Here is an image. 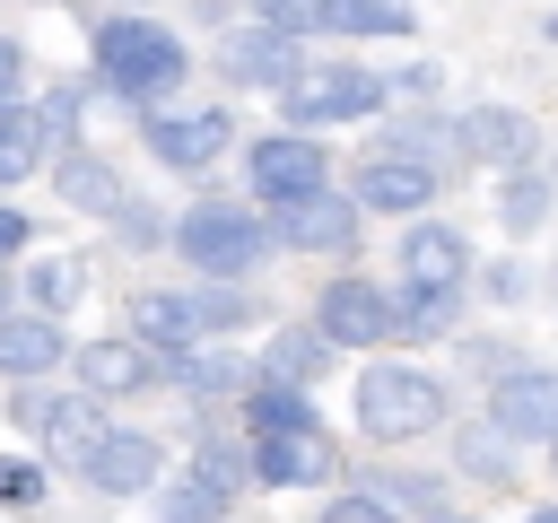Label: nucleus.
Instances as JSON below:
<instances>
[{"label": "nucleus", "mask_w": 558, "mask_h": 523, "mask_svg": "<svg viewBox=\"0 0 558 523\" xmlns=\"http://www.w3.org/2000/svg\"><path fill=\"white\" fill-rule=\"evenodd\" d=\"M183 70H192V52H183V35L166 17H148V9L96 17V87L113 105H131L140 122L166 113V87H183Z\"/></svg>", "instance_id": "obj_1"}, {"label": "nucleus", "mask_w": 558, "mask_h": 523, "mask_svg": "<svg viewBox=\"0 0 558 523\" xmlns=\"http://www.w3.org/2000/svg\"><path fill=\"white\" fill-rule=\"evenodd\" d=\"M453 418V392H445V375H427V366H401V357H384V366H357V436H375V445H410V436H436Z\"/></svg>", "instance_id": "obj_2"}, {"label": "nucleus", "mask_w": 558, "mask_h": 523, "mask_svg": "<svg viewBox=\"0 0 558 523\" xmlns=\"http://www.w3.org/2000/svg\"><path fill=\"white\" fill-rule=\"evenodd\" d=\"M279 235H270V218H253L244 200H192L183 218H174V253L201 270V279H253L262 270V253H270Z\"/></svg>", "instance_id": "obj_3"}, {"label": "nucleus", "mask_w": 558, "mask_h": 523, "mask_svg": "<svg viewBox=\"0 0 558 523\" xmlns=\"http://www.w3.org/2000/svg\"><path fill=\"white\" fill-rule=\"evenodd\" d=\"M9 427H17V436H35V453H44V462H70V471H78V462L105 445V427H113V418H105V401H96L87 384H70V392L17 384V401H9Z\"/></svg>", "instance_id": "obj_4"}, {"label": "nucleus", "mask_w": 558, "mask_h": 523, "mask_svg": "<svg viewBox=\"0 0 558 523\" xmlns=\"http://www.w3.org/2000/svg\"><path fill=\"white\" fill-rule=\"evenodd\" d=\"M384 96H392V78H375L357 61H323L279 96V113H288V131H340V122H375Z\"/></svg>", "instance_id": "obj_5"}, {"label": "nucleus", "mask_w": 558, "mask_h": 523, "mask_svg": "<svg viewBox=\"0 0 558 523\" xmlns=\"http://www.w3.org/2000/svg\"><path fill=\"white\" fill-rule=\"evenodd\" d=\"M244 183H253L262 209L305 200V192H331V148H323L314 131H262V139L244 148Z\"/></svg>", "instance_id": "obj_6"}, {"label": "nucleus", "mask_w": 558, "mask_h": 523, "mask_svg": "<svg viewBox=\"0 0 558 523\" xmlns=\"http://www.w3.org/2000/svg\"><path fill=\"white\" fill-rule=\"evenodd\" d=\"M140 148L166 166V174H209L218 157H235V113L227 105H192V113H148L140 122Z\"/></svg>", "instance_id": "obj_7"}, {"label": "nucleus", "mask_w": 558, "mask_h": 523, "mask_svg": "<svg viewBox=\"0 0 558 523\" xmlns=\"http://www.w3.org/2000/svg\"><path fill=\"white\" fill-rule=\"evenodd\" d=\"M209 61H218L227 87H253V96H288V87L305 78L296 35H279V26H227V35L209 44Z\"/></svg>", "instance_id": "obj_8"}, {"label": "nucleus", "mask_w": 558, "mask_h": 523, "mask_svg": "<svg viewBox=\"0 0 558 523\" xmlns=\"http://www.w3.org/2000/svg\"><path fill=\"white\" fill-rule=\"evenodd\" d=\"M314 323H323L331 349H384V340H392V288L340 270V279L314 288Z\"/></svg>", "instance_id": "obj_9"}, {"label": "nucleus", "mask_w": 558, "mask_h": 523, "mask_svg": "<svg viewBox=\"0 0 558 523\" xmlns=\"http://www.w3.org/2000/svg\"><path fill=\"white\" fill-rule=\"evenodd\" d=\"M488 427H506L514 445H558V366H506L488 375Z\"/></svg>", "instance_id": "obj_10"}, {"label": "nucleus", "mask_w": 558, "mask_h": 523, "mask_svg": "<svg viewBox=\"0 0 558 523\" xmlns=\"http://www.w3.org/2000/svg\"><path fill=\"white\" fill-rule=\"evenodd\" d=\"M357 218H366L357 192H305L270 209V235L279 253H357Z\"/></svg>", "instance_id": "obj_11"}, {"label": "nucleus", "mask_w": 558, "mask_h": 523, "mask_svg": "<svg viewBox=\"0 0 558 523\" xmlns=\"http://www.w3.org/2000/svg\"><path fill=\"white\" fill-rule=\"evenodd\" d=\"M78 479H87L96 497H113V506L157 497V479H166V445H157L148 427H105V445L78 462Z\"/></svg>", "instance_id": "obj_12"}, {"label": "nucleus", "mask_w": 558, "mask_h": 523, "mask_svg": "<svg viewBox=\"0 0 558 523\" xmlns=\"http://www.w3.org/2000/svg\"><path fill=\"white\" fill-rule=\"evenodd\" d=\"M166 349H148V340H87L78 357H70V384H87L96 401H131V392H148V384H166Z\"/></svg>", "instance_id": "obj_13"}, {"label": "nucleus", "mask_w": 558, "mask_h": 523, "mask_svg": "<svg viewBox=\"0 0 558 523\" xmlns=\"http://www.w3.org/2000/svg\"><path fill=\"white\" fill-rule=\"evenodd\" d=\"M453 122H462V157L488 166V174H514V166L541 157V122L523 105H462Z\"/></svg>", "instance_id": "obj_14"}, {"label": "nucleus", "mask_w": 558, "mask_h": 523, "mask_svg": "<svg viewBox=\"0 0 558 523\" xmlns=\"http://www.w3.org/2000/svg\"><path fill=\"white\" fill-rule=\"evenodd\" d=\"M253 471H262V488H331L340 445H331V427H279V436H253Z\"/></svg>", "instance_id": "obj_15"}, {"label": "nucleus", "mask_w": 558, "mask_h": 523, "mask_svg": "<svg viewBox=\"0 0 558 523\" xmlns=\"http://www.w3.org/2000/svg\"><path fill=\"white\" fill-rule=\"evenodd\" d=\"M436 174H445V166H418V157H384V148H366V166H357L349 192H357L375 218H427Z\"/></svg>", "instance_id": "obj_16"}, {"label": "nucleus", "mask_w": 558, "mask_h": 523, "mask_svg": "<svg viewBox=\"0 0 558 523\" xmlns=\"http://www.w3.org/2000/svg\"><path fill=\"white\" fill-rule=\"evenodd\" d=\"M392 262H401V279H427V288H462L471 279V235L453 227V218H410L401 227V244H392Z\"/></svg>", "instance_id": "obj_17"}, {"label": "nucleus", "mask_w": 558, "mask_h": 523, "mask_svg": "<svg viewBox=\"0 0 558 523\" xmlns=\"http://www.w3.org/2000/svg\"><path fill=\"white\" fill-rule=\"evenodd\" d=\"M52 192H61V209H70V218H113V209L131 200L122 166H113L105 148H78V139L52 157Z\"/></svg>", "instance_id": "obj_18"}, {"label": "nucleus", "mask_w": 558, "mask_h": 523, "mask_svg": "<svg viewBox=\"0 0 558 523\" xmlns=\"http://www.w3.org/2000/svg\"><path fill=\"white\" fill-rule=\"evenodd\" d=\"M70 357H78V349L61 340V314H35V305H26V314L0 323V375H9V384H44V375L70 366Z\"/></svg>", "instance_id": "obj_19"}, {"label": "nucleus", "mask_w": 558, "mask_h": 523, "mask_svg": "<svg viewBox=\"0 0 558 523\" xmlns=\"http://www.w3.org/2000/svg\"><path fill=\"white\" fill-rule=\"evenodd\" d=\"M201 296L192 288H140L131 296V340H148V349H166V357H183V349H201Z\"/></svg>", "instance_id": "obj_20"}, {"label": "nucleus", "mask_w": 558, "mask_h": 523, "mask_svg": "<svg viewBox=\"0 0 558 523\" xmlns=\"http://www.w3.org/2000/svg\"><path fill=\"white\" fill-rule=\"evenodd\" d=\"M253 375H262V357H244V349H183L174 366H166V384L174 392H192V401H244L253 392Z\"/></svg>", "instance_id": "obj_21"}, {"label": "nucleus", "mask_w": 558, "mask_h": 523, "mask_svg": "<svg viewBox=\"0 0 558 523\" xmlns=\"http://www.w3.org/2000/svg\"><path fill=\"white\" fill-rule=\"evenodd\" d=\"M52 157H61V122H52L44 105H26V96H17V105L0 113V183H26V174H44Z\"/></svg>", "instance_id": "obj_22"}, {"label": "nucleus", "mask_w": 558, "mask_h": 523, "mask_svg": "<svg viewBox=\"0 0 558 523\" xmlns=\"http://www.w3.org/2000/svg\"><path fill=\"white\" fill-rule=\"evenodd\" d=\"M453 331H462V288H427V279L392 288V340L427 349V340H453Z\"/></svg>", "instance_id": "obj_23"}, {"label": "nucleus", "mask_w": 558, "mask_h": 523, "mask_svg": "<svg viewBox=\"0 0 558 523\" xmlns=\"http://www.w3.org/2000/svg\"><path fill=\"white\" fill-rule=\"evenodd\" d=\"M331 357H340V349L323 340V323H279V331L262 340V375H270V384H305V392H314V384L331 375Z\"/></svg>", "instance_id": "obj_24"}, {"label": "nucleus", "mask_w": 558, "mask_h": 523, "mask_svg": "<svg viewBox=\"0 0 558 523\" xmlns=\"http://www.w3.org/2000/svg\"><path fill=\"white\" fill-rule=\"evenodd\" d=\"M549 218H558V174H541V166H514V174H497V227H506L514 244H532Z\"/></svg>", "instance_id": "obj_25"}, {"label": "nucleus", "mask_w": 558, "mask_h": 523, "mask_svg": "<svg viewBox=\"0 0 558 523\" xmlns=\"http://www.w3.org/2000/svg\"><path fill=\"white\" fill-rule=\"evenodd\" d=\"M227 506H235V497H227L201 462H183V471H174V479H157V497H148V514H157V523H227Z\"/></svg>", "instance_id": "obj_26"}, {"label": "nucleus", "mask_w": 558, "mask_h": 523, "mask_svg": "<svg viewBox=\"0 0 558 523\" xmlns=\"http://www.w3.org/2000/svg\"><path fill=\"white\" fill-rule=\"evenodd\" d=\"M375 148H384V157H418V166H453V157H462V122H436V113L418 105V113L384 122Z\"/></svg>", "instance_id": "obj_27"}, {"label": "nucleus", "mask_w": 558, "mask_h": 523, "mask_svg": "<svg viewBox=\"0 0 558 523\" xmlns=\"http://www.w3.org/2000/svg\"><path fill=\"white\" fill-rule=\"evenodd\" d=\"M279 427H323V410H314L305 384H270V375H253V392H244V436H279Z\"/></svg>", "instance_id": "obj_28"}, {"label": "nucleus", "mask_w": 558, "mask_h": 523, "mask_svg": "<svg viewBox=\"0 0 558 523\" xmlns=\"http://www.w3.org/2000/svg\"><path fill=\"white\" fill-rule=\"evenodd\" d=\"M357 488H375L384 506H401V514H418V523H436V514H453V488H445L436 471H410V462H384V471H366Z\"/></svg>", "instance_id": "obj_29"}, {"label": "nucleus", "mask_w": 558, "mask_h": 523, "mask_svg": "<svg viewBox=\"0 0 558 523\" xmlns=\"http://www.w3.org/2000/svg\"><path fill=\"white\" fill-rule=\"evenodd\" d=\"M453 471H462V479H480V488H514V471H523V462H514V436L480 418V427H462V436H453Z\"/></svg>", "instance_id": "obj_30"}, {"label": "nucleus", "mask_w": 558, "mask_h": 523, "mask_svg": "<svg viewBox=\"0 0 558 523\" xmlns=\"http://www.w3.org/2000/svg\"><path fill=\"white\" fill-rule=\"evenodd\" d=\"M26 305H35V314H78V305H87V262H78V253L35 262V270H26Z\"/></svg>", "instance_id": "obj_31"}, {"label": "nucleus", "mask_w": 558, "mask_h": 523, "mask_svg": "<svg viewBox=\"0 0 558 523\" xmlns=\"http://www.w3.org/2000/svg\"><path fill=\"white\" fill-rule=\"evenodd\" d=\"M410 0H323V35H410Z\"/></svg>", "instance_id": "obj_32"}, {"label": "nucleus", "mask_w": 558, "mask_h": 523, "mask_svg": "<svg viewBox=\"0 0 558 523\" xmlns=\"http://www.w3.org/2000/svg\"><path fill=\"white\" fill-rule=\"evenodd\" d=\"M192 296H201V323H209V340H218V331H244V323H262V296H253L244 279H201Z\"/></svg>", "instance_id": "obj_33"}, {"label": "nucleus", "mask_w": 558, "mask_h": 523, "mask_svg": "<svg viewBox=\"0 0 558 523\" xmlns=\"http://www.w3.org/2000/svg\"><path fill=\"white\" fill-rule=\"evenodd\" d=\"M52 497V462H26V453H0V506L9 514H35Z\"/></svg>", "instance_id": "obj_34"}, {"label": "nucleus", "mask_w": 558, "mask_h": 523, "mask_svg": "<svg viewBox=\"0 0 558 523\" xmlns=\"http://www.w3.org/2000/svg\"><path fill=\"white\" fill-rule=\"evenodd\" d=\"M113 235H122L131 253H157V244H174V218H166L157 200H122V209H113Z\"/></svg>", "instance_id": "obj_35"}, {"label": "nucleus", "mask_w": 558, "mask_h": 523, "mask_svg": "<svg viewBox=\"0 0 558 523\" xmlns=\"http://www.w3.org/2000/svg\"><path fill=\"white\" fill-rule=\"evenodd\" d=\"M314 523H401V506H384L375 488H357V479H349V488H340V497H331Z\"/></svg>", "instance_id": "obj_36"}, {"label": "nucleus", "mask_w": 558, "mask_h": 523, "mask_svg": "<svg viewBox=\"0 0 558 523\" xmlns=\"http://www.w3.org/2000/svg\"><path fill=\"white\" fill-rule=\"evenodd\" d=\"M480 288H488V305H532V262H514V253H506V262H488V270H480Z\"/></svg>", "instance_id": "obj_37"}, {"label": "nucleus", "mask_w": 558, "mask_h": 523, "mask_svg": "<svg viewBox=\"0 0 558 523\" xmlns=\"http://www.w3.org/2000/svg\"><path fill=\"white\" fill-rule=\"evenodd\" d=\"M253 26H279V35H314V26H323V0H253Z\"/></svg>", "instance_id": "obj_38"}, {"label": "nucleus", "mask_w": 558, "mask_h": 523, "mask_svg": "<svg viewBox=\"0 0 558 523\" xmlns=\"http://www.w3.org/2000/svg\"><path fill=\"white\" fill-rule=\"evenodd\" d=\"M87 87H96V70H87V78H61V87L44 96V113H52L61 131H78V113H87Z\"/></svg>", "instance_id": "obj_39"}, {"label": "nucleus", "mask_w": 558, "mask_h": 523, "mask_svg": "<svg viewBox=\"0 0 558 523\" xmlns=\"http://www.w3.org/2000/svg\"><path fill=\"white\" fill-rule=\"evenodd\" d=\"M436 87H445V70H436V61H401V70H392V96H410V105H427Z\"/></svg>", "instance_id": "obj_40"}, {"label": "nucleus", "mask_w": 558, "mask_h": 523, "mask_svg": "<svg viewBox=\"0 0 558 523\" xmlns=\"http://www.w3.org/2000/svg\"><path fill=\"white\" fill-rule=\"evenodd\" d=\"M17 78H26V44H17V35H0V113L17 105Z\"/></svg>", "instance_id": "obj_41"}, {"label": "nucleus", "mask_w": 558, "mask_h": 523, "mask_svg": "<svg viewBox=\"0 0 558 523\" xmlns=\"http://www.w3.org/2000/svg\"><path fill=\"white\" fill-rule=\"evenodd\" d=\"M26 235H35V218L0 200V262H17V253H26Z\"/></svg>", "instance_id": "obj_42"}, {"label": "nucleus", "mask_w": 558, "mask_h": 523, "mask_svg": "<svg viewBox=\"0 0 558 523\" xmlns=\"http://www.w3.org/2000/svg\"><path fill=\"white\" fill-rule=\"evenodd\" d=\"M462 357H471V366H480V375H488V366H497V375H506V366H523V357H514V349H506V340H462Z\"/></svg>", "instance_id": "obj_43"}, {"label": "nucleus", "mask_w": 558, "mask_h": 523, "mask_svg": "<svg viewBox=\"0 0 558 523\" xmlns=\"http://www.w3.org/2000/svg\"><path fill=\"white\" fill-rule=\"evenodd\" d=\"M17 296H26V279H9V262H0V323L17 314Z\"/></svg>", "instance_id": "obj_44"}, {"label": "nucleus", "mask_w": 558, "mask_h": 523, "mask_svg": "<svg viewBox=\"0 0 558 523\" xmlns=\"http://www.w3.org/2000/svg\"><path fill=\"white\" fill-rule=\"evenodd\" d=\"M523 523H558V506H532V514H523Z\"/></svg>", "instance_id": "obj_45"}, {"label": "nucleus", "mask_w": 558, "mask_h": 523, "mask_svg": "<svg viewBox=\"0 0 558 523\" xmlns=\"http://www.w3.org/2000/svg\"><path fill=\"white\" fill-rule=\"evenodd\" d=\"M436 523H488V514H436Z\"/></svg>", "instance_id": "obj_46"}, {"label": "nucleus", "mask_w": 558, "mask_h": 523, "mask_svg": "<svg viewBox=\"0 0 558 523\" xmlns=\"http://www.w3.org/2000/svg\"><path fill=\"white\" fill-rule=\"evenodd\" d=\"M541 453H549V479H558V445H541Z\"/></svg>", "instance_id": "obj_47"}, {"label": "nucleus", "mask_w": 558, "mask_h": 523, "mask_svg": "<svg viewBox=\"0 0 558 523\" xmlns=\"http://www.w3.org/2000/svg\"><path fill=\"white\" fill-rule=\"evenodd\" d=\"M201 17H218V0H201Z\"/></svg>", "instance_id": "obj_48"}, {"label": "nucleus", "mask_w": 558, "mask_h": 523, "mask_svg": "<svg viewBox=\"0 0 558 523\" xmlns=\"http://www.w3.org/2000/svg\"><path fill=\"white\" fill-rule=\"evenodd\" d=\"M549 44H558V17H549Z\"/></svg>", "instance_id": "obj_49"}]
</instances>
